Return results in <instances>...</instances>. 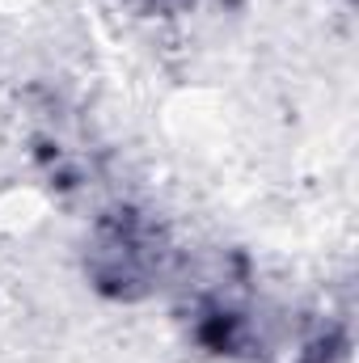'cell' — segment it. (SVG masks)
I'll return each instance as SVG.
<instances>
[{"mask_svg":"<svg viewBox=\"0 0 359 363\" xmlns=\"http://www.w3.org/2000/svg\"><path fill=\"white\" fill-rule=\"evenodd\" d=\"M81 271L97 296L114 304L153 300L178 274V241L170 224L140 203H110L89 220Z\"/></svg>","mask_w":359,"mask_h":363,"instance_id":"6da1fadb","label":"cell"},{"mask_svg":"<svg viewBox=\"0 0 359 363\" xmlns=\"http://www.w3.org/2000/svg\"><path fill=\"white\" fill-rule=\"evenodd\" d=\"M118 4H127L140 17H174V13H190L199 0H118Z\"/></svg>","mask_w":359,"mask_h":363,"instance_id":"7a4b0ae2","label":"cell"}]
</instances>
